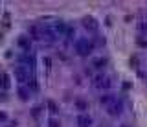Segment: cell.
<instances>
[{
  "label": "cell",
  "instance_id": "obj_19",
  "mask_svg": "<svg viewBox=\"0 0 147 127\" xmlns=\"http://www.w3.org/2000/svg\"><path fill=\"white\" fill-rule=\"evenodd\" d=\"M121 127H129V125H121Z\"/></svg>",
  "mask_w": 147,
  "mask_h": 127
},
{
  "label": "cell",
  "instance_id": "obj_4",
  "mask_svg": "<svg viewBox=\"0 0 147 127\" xmlns=\"http://www.w3.org/2000/svg\"><path fill=\"white\" fill-rule=\"evenodd\" d=\"M94 87L96 88H107L110 87V79L107 76H96L94 78Z\"/></svg>",
  "mask_w": 147,
  "mask_h": 127
},
{
  "label": "cell",
  "instance_id": "obj_8",
  "mask_svg": "<svg viewBox=\"0 0 147 127\" xmlns=\"http://www.w3.org/2000/svg\"><path fill=\"white\" fill-rule=\"evenodd\" d=\"M75 107L81 111V113H83V111H87V109H88V103L85 101V99H75Z\"/></svg>",
  "mask_w": 147,
  "mask_h": 127
},
{
  "label": "cell",
  "instance_id": "obj_12",
  "mask_svg": "<svg viewBox=\"0 0 147 127\" xmlns=\"http://www.w3.org/2000/svg\"><path fill=\"white\" fill-rule=\"evenodd\" d=\"M48 109H50V113H57V105L53 99H48Z\"/></svg>",
  "mask_w": 147,
  "mask_h": 127
},
{
  "label": "cell",
  "instance_id": "obj_1",
  "mask_svg": "<svg viewBox=\"0 0 147 127\" xmlns=\"http://www.w3.org/2000/svg\"><path fill=\"white\" fill-rule=\"evenodd\" d=\"M75 50H77V53H79V55L85 57V55H88V53L94 50V44H92V42H88L87 39H81V41L75 42Z\"/></svg>",
  "mask_w": 147,
  "mask_h": 127
},
{
  "label": "cell",
  "instance_id": "obj_7",
  "mask_svg": "<svg viewBox=\"0 0 147 127\" xmlns=\"http://www.w3.org/2000/svg\"><path fill=\"white\" fill-rule=\"evenodd\" d=\"M18 46H20V48H24L26 52H30V46H32V42H30L28 37H18Z\"/></svg>",
  "mask_w": 147,
  "mask_h": 127
},
{
  "label": "cell",
  "instance_id": "obj_9",
  "mask_svg": "<svg viewBox=\"0 0 147 127\" xmlns=\"http://www.w3.org/2000/svg\"><path fill=\"white\" fill-rule=\"evenodd\" d=\"M107 64V59H103V57H98V59H94V66L96 68H103Z\"/></svg>",
  "mask_w": 147,
  "mask_h": 127
},
{
  "label": "cell",
  "instance_id": "obj_18",
  "mask_svg": "<svg viewBox=\"0 0 147 127\" xmlns=\"http://www.w3.org/2000/svg\"><path fill=\"white\" fill-rule=\"evenodd\" d=\"M6 118H7L6 113H0V122H6Z\"/></svg>",
  "mask_w": 147,
  "mask_h": 127
},
{
  "label": "cell",
  "instance_id": "obj_15",
  "mask_svg": "<svg viewBox=\"0 0 147 127\" xmlns=\"http://www.w3.org/2000/svg\"><path fill=\"white\" fill-rule=\"evenodd\" d=\"M30 88H32V90H37V81H35V79L30 81Z\"/></svg>",
  "mask_w": 147,
  "mask_h": 127
},
{
  "label": "cell",
  "instance_id": "obj_16",
  "mask_svg": "<svg viewBox=\"0 0 147 127\" xmlns=\"http://www.w3.org/2000/svg\"><path fill=\"white\" fill-rule=\"evenodd\" d=\"M131 64H133V66H138V57H136V55L131 57Z\"/></svg>",
  "mask_w": 147,
  "mask_h": 127
},
{
  "label": "cell",
  "instance_id": "obj_14",
  "mask_svg": "<svg viewBox=\"0 0 147 127\" xmlns=\"http://www.w3.org/2000/svg\"><path fill=\"white\" fill-rule=\"evenodd\" d=\"M18 96H20V99H28V90H26V88H20V90H18Z\"/></svg>",
  "mask_w": 147,
  "mask_h": 127
},
{
  "label": "cell",
  "instance_id": "obj_5",
  "mask_svg": "<svg viewBox=\"0 0 147 127\" xmlns=\"http://www.w3.org/2000/svg\"><path fill=\"white\" fill-rule=\"evenodd\" d=\"M83 26L87 30H90V32H96V30H98V20H96V18H92V17H85L83 18Z\"/></svg>",
  "mask_w": 147,
  "mask_h": 127
},
{
  "label": "cell",
  "instance_id": "obj_11",
  "mask_svg": "<svg viewBox=\"0 0 147 127\" xmlns=\"http://www.w3.org/2000/svg\"><path fill=\"white\" fill-rule=\"evenodd\" d=\"M112 99H114V98H112V96L105 94V96H101V98H99V101H101V103H105V105H109V103L112 101Z\"/></svg>",
  "mask_w": 147,
  "mask_h": 127
},
{
  "label": "cell",
  "instance_id": "obj_2",
  "mask_svg": "<svg viewBox=\"0 0 147 127\" xmlns=\"http://www.w3.org/2000/svg\"><path fill=\"white\" fill-rule=\"evenodd\" d=\"M15 78H17L18 81H28V79H30V72L26 70L22 64H18V66H15Z\"/></svg>",
  "mask_w": 147,
  "mask_h": 127
},
{
  "label": "cell",
  "instance_id": "obj_6",
  "mask_svg": "<svg viewBox=\"0 0 147 127\" xmlns=\"http://www.w3.org/2000/svg\"><path fill=\"white\" fill-rule=\"evenodd\" d=\"M77 125H79V127H90V118L85 116V114L77 116Z\"/></svg>",
  "mask_w": 147,
  "mask_h": 127
},
{
  "label": "cell",
  "instance_id": "obj_3",
  "mask_svg": "<svg viewBox=\"0 0 147 127\" xmlns=\"http://www.w3.org/2000/svg\"><path fill=\"white\" fill-rule=\"evenodd\" d=\"M107 113H109L110 116H118V114L121 113V103L116 101V99H112L109 105H107Z\"/></svg>",
  "mask_w": 147,
  "mask_h": 127
},
{
  "label": "cell",
  "instance_id": "obj_10",
  "mask_svg": "<svg viewBox=\"0 0 147 127\" xmlns=\"http://www.w3.org/2000/svg\"><path fill=\"white\" fill-rule=\"evenodd\" d=\"M9 85H11L9 76H7V74H2V88H9Z\"/></svg>",
  "mask_w": 147,
  "mask_h": 127
},
{
  "label": "cell",
  "instance_id": "obj_13",
  "mask_svg": "<svg viewBox=\"0 0 147 127\" xmlns=\"http://www.w3.org/2000/svg\"><path fill=\"white\" fill-rule=\"evenodd\" d=\"M48 127H61V124H59V120H55V118H52V120L48 122Z\"/></svg>",
  "mask_w": 147,
  "mask_h": 127
},
{
  "label": "cell",
  "instance_id": "obj_17",
  "mask_svg": "<svg viewBox=\"0 0 147 127\" xmlns=\"http://www.w3.org/2000/svg\"><path fill=\"white\" fill-rule=\"evenodd\" d=\"M39 113H41V107H35L33 109V116H39Z\"/></svg>",
  "mask_w": 147,
  "mask_h": 127
}]
</instances>
